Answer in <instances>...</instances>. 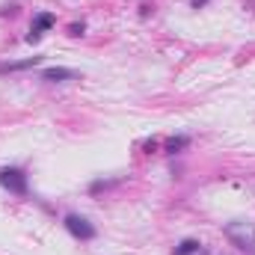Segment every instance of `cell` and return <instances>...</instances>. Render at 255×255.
Listing matches in <instances>:
<instances>
[{"label": "cell", "instance_id": "1", "mask_svg": "<svg viewBox=\"0 0 255 255\" xmlns=\"http://www.w3.org/2000/svg\"><path fill=\"white\" fill-rule=\"evenodd\" d=\"M223 235L229 238V244L241 253L255 255V223L253 220H232L223 226Z\"/></svg>", "mask_w": 255, "mask_h": 255}, {"label": "cell", "instance_id": "2", "mask_svg": "<svg viewBox=\"0 0 255 255\" xmlns=\"http://www.w3.org/2000/svg\"><path fill=\"white\" fill-rule=\"evenodd\" d=\"M0 187L12 196H30V181L21 166H0Z\"/></svg>", "mask_w": 255, "mask_h": 255}, {"label": "cell", "instance_id": "3", "mask_svg": "<svg viewBox=\"0 0 255 255\" xmlns=\"http://www.w3.org/2000/svg\"><path fill=\"white\" fill-rule=\"evenodd\" d=\"M63 226H65V232H68L74 241H80V244H89V241L98 238V229H95L83 214H65Z\"/></svg>", "mask_w": 255, "mask_h": 255}, {"label": "cell", "instance_id": "4", "mask_svg": "<svg viewBox=\"0 0 255 255\" xmlns=\"http://www.w3.org/2000/svg\"><path fill=\"white\" fill-rule=\"evenodd\" d=\"M57 27V15L54 12H39L36 18H33V24H30V33H27V45H36L48 30H54Z\"/></svg>", "mask_w": 255, "mask_h": 255}, {"label": "cell", "instance_id": "5", "mask_svg": "<svg viewBox=\"0 0 255 255\" xmlns=\"http://www.w3.org/2000/svg\"><path fill=\"white\" fill-rule=\"evenodd\" d=\"M80 77H83L80 71L65 68V65H51L39 74V80H45V83H65V80H80Z\"/></svg>", "mask_w": 255, "mask_h": 255}, {"label": "cell", "instance_id": "6", "mask_svg": "<svg viewBox=\"0 0 255 255\" xmlns=\"http://www.w3.org/2000/svg\"><path fill=\"white\" fill-rule=\"evenodd\" d=\"M45 63V57H27V60H12V63H0V74H15V71H27V68H36V65Z\"/></svg>", "mask_w": 255, "mask_h": 255}, {"label": "cell", "instance_id": "7", "mask_svg": "<svg viewBox=\"0 0 255 255\" xmlns=\"http://www.w3.org/2000/svg\"><path fill=\"white\" fill-rule=\"evenodd\" d=\"M190 145V136L187 133H178V136H169L166 142H163V151L166 154H178V151H184Z\"/></svg>", "mask_w": 255, "mask_h": 255}, {"label": "cell", "instance_id": "8", "mask_svg": "<svg viewBox=\"0 0 255 255\" xmlns=\"http://www.w3.org/2000/svg\"><path fill=\"white\" fill-rule=\"evenodd\" d=\"M205 250H202V244L196 241V238H184L175 250H172V255H202Z\"/></svg>", "mask_w": 255, "mask_h": 255}, {"label": "cell", "instance_id": "9", "mask_svg": "<svg viewBox=\"0 0 255 255\" xmlns=\"http://www.w3.org/2000/svg\"><path fill=\"white\" fill-rule=\"evenodd\" d=\"M122 184V178H95L92 184H89V196H98V193L104 190H113V187H119Z\"/></svg>", "mask_w": 255, "mask_h": 255}, {"label": "cell", "instance_id": "10", "mask_svg": "<svg viewBox=\"0 0 255 255\" xmlns=\"http://www.w3.org/2000/svg\"><path fill=\"white\" fill-rule=\"evenodd\" d=\"M83 33H86V24H83V21L68 24V36H74V39H77V36H83Z\"/></svg>", "mask_w": 255, "mask_h": 255}, {"label": "cell", "instance_id": "11", "mask_svg": "<svg viewBox=\"0 0 255 255\" xmlns=\"http://www.w3.org/2000/svg\"><path fill=\"white\" fill-rule=\"evenodd\" d=\"M0 15H3V18H6V15H9V18H15V15H18V6H15V3H9V6H3V9H0Z\"/></svg>", "mask_w": 255, "mask_h": 255}, {"label": "cell", "instance_id": "12", "mask_svg": "<svg viewBox=\"0 0 255 255\" xmlns=\"http://www.w3.org/2000/svg\"><path fill=\"white\" fill-rule=\"evenodd\" d=\"M208 6V0H190V9H205Z\"/></svg>", "mask_w": 255, "mask_h": 255}, {"label": "cell", "instance_id": "13", "mask_svg": "<svg viewBox=\"0 0 255 255\" xmlns=\"http://www.w3.org/2000/svg\"><path fill=\"white\" fill-rule=\"evenodd\" d=\"M142 148H145V151H148V154H151V151H154V148H157V142H154V139H148V142H142Z\"/></svg>", "mask_w": 255, "mask_h": 255}]
</instances>
